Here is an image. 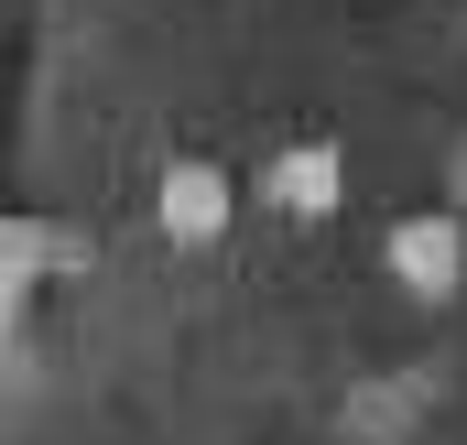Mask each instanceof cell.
Instances as JSON below:
<instances>
[{"label":"cell","instance_id":"6da1fadb","mask_svg":"<svg viewBox=\"0 0 467 445\" xmlns=\"http://www.w3.org/2000/svg\"><path fill=\"white\" fill-rule=\"evenodd\" d=\"M391 272L424 294V305H446V294H467V228L446 218V207H424V218L391 228Z\"/></svg>","mask_w":467,"mask_h":445},{"label":"cell","instance_id":"7a4b0ae2","mask_svg":"<svg viewBox=\"0 0 467 445\" xmlns=\"http://www.w3.org/2000/svg\"><path fill=\"white\" fill-rule=\"evenodd\" d=\"M152 218H163V239H218V228H229V174H218V163H163Z\"/></svg>","mask_w":467,"mask_h":445},{"label":"cell","instance_id":"3957f363","mask_svg":"<svg viewBox=\"0 0 467 445\" xmlns=\"http://www.w3.org/2000/svg\"><path fill=\"white\" fill-rule=\"evenodd\" d=\"M261 196H272L283 218H327V207L348 196V163H337V141H294V152L261 174Z\"/></svg>","mask_w":467,"mask_h":445}]
</instances>
